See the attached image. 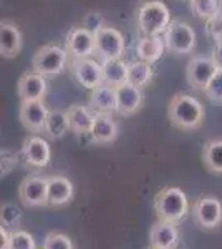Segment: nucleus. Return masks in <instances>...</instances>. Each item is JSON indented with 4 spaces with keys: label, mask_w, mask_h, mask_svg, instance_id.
<instances>
[{
    "label": "nucleus",
    "mask_w": 222,
    "mask_h": 249,
    "mask_svg": "<svg viewBox=\"0 0 222 249\" xmlns=\"http://www.w3.org/2000/svg\"><path fill=\"white\" fill-rule=\"evenodd\" d=\"M168 118L177 130L192 131L204 124L205 108L196 96L188 93H176L169 100Z\"/></svg>",
    "instance_id": "nucleus-1"
},
{
    "label": "nucleus",
    "mask_w": 222,
    "mask_h": 249,
    "mask_svg": "<svg viewBox=\"0 0 222 249\" xmlns=\"http://www.w3.org/2000/svg\"><path fill=\"white\" fill-rule=\"evenodd\" d=\"M171 22V10L159 0H146L136 10V25L144 37L163 35Z\"/></svg>",
    "instance_id": "nucleus-2"
},
{
    "label": "nucleus",
    "mask_w": 222,
    "mask_h": 249,
    "mask_svg": "<svg viewBox=\"0 0 222 249\" xmlns=\"http://www.w3.org/2000/svg\"><path fill=\"white\" fill-rule=\"evenodd\" d=\"M154 211L157 219L179 224L189 214V199L181 188H163L154 198Z\"/></svg>",
    "instance_id": "nucleus-3"
},
{
    "label": "nucleus",
    "mask_w": 222,
    "mask_h": 249,
    "mask_svg": "<svg viewBox=\"0 0 222 249\" xmlns=\"http://www.w3.org/2000/svg\"><path fill=\"white\" fill-rule=\"evenodd\" d=\"M67 48L55 45V43H47L42 48H38L37 53L32 58V67L35 71L45 75V77H56L60 75L68 65Z\"/></svg>",
    "instance_id": "nucleus-4"
},
{
    "label": "nucleus",
    "mask_w": 222,
    "mask_h": 249,
    "mask_svg": "<svg viewBox=\"0 0 222 249\" xmlns=\"http://www.w3.org/2000/svg\"><path fill=\"white\" fill-rule=\"evenodd\" d=\"M168 52L174 55H191L197 47V35L194 29L184 20H172L163 34Z\"/></svg>",
    "instance_id": "nucleus-5"
},
{
    "label": "nucleus",
    "mask_w": 222,
    "mask_h": 249,
    "mask_svg": "<svg viewBox=\"0 0 222 249\" xmlns=\"http://www.w3.org/2000/svg\"><path fill=\"white\" fill-rule=\"evenodd\" d=\"M191 216L203 230H217L222 224V201L212 195L199 196L191 206Z\"/></svg>",
    "instance_id": "nucleus-6"
},
{
    "label": "nucleus",
    "mask_w": 222,
    "mask_h": 249,
    "mask_svg": "<svg viewBox=\"0 0 222 249\" xmlns=\"http://www.w3.org/2000/svg\"><path fill=\"white\" fill-rule=\"evenodd\" d=\"M18 198L27 208L48 206V178L28 175L18 186Z\"/></svg>",
    "instance_id": "nucleus-7"
},
{
    "label": "nucleus",
    "mask_w": 222,
    "mask_h": 249,
    "mask_svg": "<svg viewBox=\"0 0 222 249\" xmlns=\"http://www.w3.org/2000/svg\"><path fill=\"white\" fill-rule=\"evenodd\" d=\"M95 38H96V55L102 60L123 58L124 50H126V43H124L123 34L118 29L106 25L95 35Z\"/></svg>",
    "instance_id": "nucleus-8"
},
{
    "label": "nucleus",
    "mask_w": 222,
    "mask_h": 249,
    "mask_svg": "<svg viewBox=\"0 0 222 249\" xmlns=\"http://www.w3.org/2000/svg\"><path fill=\"white\" fill-rule=\"evenodd\" d=\"M65 48L71 60L91 58L96 53V38L83 27H71L65 38Z\"/></svg>",
    "instance_id": "nucleus-9"
},
{
    "label": "nucleus",
    "mask_w": 222,
    "mask_h": 249,
    "mask_svg": "<svg viewBox=\"0 0 222 249\" xmlns=\"http://www.w3.org/2000/svg\"><path fill=\"white\" fill-rule=\"evenodd\" d=\"M71 73L80 87L86 90H95L100 85H103V71L102 62H96L93 58H80L71 60Z\"/></svg>",
    "instance_id": "nucleus-10"
},
{
    "label": "nucleus",
    "mask_w": 222,
    "mask_h": 249,
    "mask_svg": "<svg viewBox=\"0 0 222 249\" xmlns=\"http://www.w3.org/2000/svg\"><path fill=\"white\" fill-rule=\"evenodd\" d=\"M217 70L219 68L214 63L212 57H192L186 68V78L194 90L204 91Z\"/></svg>",
    "instance_id": "nucleus-11"
},
{
    "label": "nucleus",
    "mask_w": 222,
    "mask_h": 249,
    "mask_svg": "<svg viewBox=\"0 0 222 249\" xmlns=\"http://www.w3.org/2000/svg\"><path fill=\"white\" fill-rule=\"evenodd\" d=\"M48 91L47 77L38 71H27L17 83V93L20 102H40Z\"/></svg>",
    "instance_id": "nucleus-12"
},
{
    "label": "nucleus",
    "mask_w": 222,
    "mask_h": 249,
    "mask_svg": "<svg viewBox=\"0 0 222 249\" xmlns=\"http://www.w3.org/2000/svg\"><path fill=\"white\" fill-rule=\"evenodd\" d=\"M22 158L25 160V163L28 166L32 168H45L48 166L50 163V158H51V150H50V144L45 138L42 136H28L23 143V148H22Z\"/></svg>",
    "instance_id": "nucleus-13"
},
{
    "label": "nucleus",
    "mask_w": 222,
    "mask_h": 249,
    "mask_svg": "<svg viewBox=\"0 0 222 249\" xmlns=\"http://www.w3.org/2000/svg\"><path fill=\"white\" fill-rule=\"evenodd\" d=\"M48 113H50V110L43 103V100H40V102H22L18 110V118L28 131L40 133V131L45 130Z\"/></svg>",
    "instance_id": "nucleus-14"
},
{
    "label": "nucleus",
    "mask_w": 222,
    "mask_h": 249,
    "mask_svg": "<svg viewBox=\"0 0 222 249\" xmlns=\"http://www.w3.org/2000/svg\"><path fill=\"white\" fill-rule=\"evenodd\" d=\"M179 244L177 224L157 219L149 230V246L156 249H176Z\"/></svg>",
    "instance_id": "nucleus-15"
},
{
    "label": "nucleus",
    "mask_w": 222,
    "mask_h": 249,
    "mask_svg": "<svg viewBox=\"0 0 222 249\" xmlns=\"http://www.w3.org/2000/svg\"><path fill=\"white\" fill-rule=\"evenodd\" d=\"M116 96H118V113L120 116H131L143 107L144 93L143 88L133 85L126 82L116 88Z\"/></svg>",
    "instance_id": "nucleus-16"
},
{
    "label": "nucleus",
    "mask_w": 222,
    "mask_h": 249,
    "mask_svg": "<svg viewBox=\"0 0 222 249\" xmlns=\"http://www.w3.org/2000/svg\"><path fill=\"white\" fill-rule=\"evenodd\" d=\"M23 35L14 22H0V53L3 58H15L22 52Z\"/></svg>",
    "instance_id": "nucleus-17"
},
{
    "label": "nucleus",
    "mask_w": 222,
    "mask_h": 249,
    "mask_svg": "<svg viewBox=\"0 0 222 249\" xmlns=\"http://www.w3.org/2000/svg\"><path fill=\"white\" fill-rule=\"evenodd\" d=\"M75 186L67 176H48V206H65L73 199Z\"/></svg>",
    "instance_id": "nucleus-18"
},
{
    "label": "nucleus",
    "mask_w": 222,
    "mask_h": 249,
    "mask_svg": "<svg viewBox=\"0 0 222 249\" xmlns=\"http://www.w3.org/2000/svg\"><path fill=\"white\" fill-rule=\"evenodd\" d=\"M88 107L95 113H106L113 115L118 111V96H116V88L108 85H100L98 88L91 90L90 98H88Z\"/></svg>",
    "instance_id": "nucleus-19"
},
{
    "label": "nucleus",
    "mask_w": 222,
    "mask_h": 249,
    "mask_svg": "<svg viewBox=\"0 0 222 249\" xmlns=\"http://www.w3.org/2000/svg\"><path fill=\"white\" fill-rule=\"evenodd\" d=\"M120 126L116 123V120H113L111 115L106 113H96L95 122H93L90 138L95 143L100 144H110L118 138Z\"/></svg>",
    "instance_id": "nucleus-20"
},
{
    "label": "nucleus",
    "mask_w": 222,
    "mask_h": 249,
    "mask_svg": "<svg viewBox=\"0 0 222 249\" xmlns=\"http://www.w3.org/2000/svg\"><path fill=\"white\" fill-rule=\"evenodd\" d=\"M166 52V43H164V38L161 35H156V37H144L143 35L136 43V57H138V60L148 62L151 65L159 62Z\"/></svg>",
    "instance_id": "nucleus-21"
},
{
    "label": "nucleus",
    "mask_w": 222,
    "mask_h": 249,
    "mask_svg": "<svg viewBox=\"0 0 222 249\" xmlns=\"http://www.w3.org/2000/svg\"><path fill=\"white\" fill-rule=\"evenodd\" d=\"M68 120H70L71 131H75L76 135H90L93 122H95V111L90 107L85 105H71L67 110Z\"/></svg>",
    "instance_id": "nucleus-22"
},
{
    "label": "nucleus",
    "mask_w": 222,
    "mask_h": 249,
    "mask_svg": "<svg viewBox=\"0 0 222 249\" xmlns=\"http://www.w3.org/2000/svg\"><path fill=\"white\" fill-rule=\"evenodd\" d=\"M103 85L118 88L128 82V63L123 58L102 60Z\"/></svg>",
    "instance_id": "nucleus-23"
},
{
    "label": "nucleus",
    "mask_w": 222,
    "mask_h": 249,
    "mask_svg": "<svg viewBox=\"0 0 222 249\" xmlns=\"http://www.w3.org/2000/svg\"><path fill=\"white\" fill-rule=\"evenodd\" d=\"M68 131H71L70 120H68L67 111L63 110H50V113L47 116L45 123V133L50 140H60L63 138Z\"/></svg>",
    "instance_id": "nucleus-24"
},
{
    "label": "nucleus",
    "mask_w": 222,
    "mask_h": 249,
    "mask_svg": "<svg viewBox=\"0 0 222 249\" xmlns=\"http://www.w3.org/2000/svg\"><path fill=\"white\" fill-rule=\"evenodd\" d=\"M203 163L212 175H222V140H209L203 148Z\"/></svg>",
    "instance_id": "nucleus-25"
},
{
    "label": "nucleus",
    "mask_w": 222,
    "mask_h": 249,
    "mask_svg": "<svg viewBox=\"0 0 222 249\" xmlns=\"http://www.w3.org/2000/svg\"><path fill=\"white\" fill-rule=\"evenodd\" d=\"M153 77H154V70L151 63L143 62V60L128 63V82L133 85L144 88L153 82Z\"/></svg>",
    "instance_id": "nucleus-26"
},
{
    "label": "nucleus",
    "mask_w": 222,
    "mask_h": 249,
    "mask_svg": "<svg viewBox=\"0 0 222 249\" xmlns=\"http://www.w3.org/2000/svg\"><path fill=\"white\" fill-rule=\"evenodd\" d=\"M191 12L201 20H209L221 14V0H189Z\"/></svg>",
    "instance_id": "nucleus-27"
},
{
    "label": "nucleus",
    "mask_w": 222,
    "mask_h": 249,
    "mask_svg": "<svg viewBox=\"0 0 222 249\" xmlns=\"http://www.w3.org/2000/svg\"><path fill=\"white\" fill-rule=\"evenodd\" d=\"M22 210L14 203L2 204V211H0V219H2V226H5L10 232L20 230V223H22Z\"/></svg>",
    "instance_id": "nucleus-28"
},
{
    "label": "nucleus",
    "mask_w": 222,
    "mask_h": 249,
    "mask_svg": "<svg viewBox=\"0 0 222 249\" xmlns=\"http://www.w3.org/2000/svg\"><path fill=\"white\" fill-rule=\"evenodd\" d=\"M43 249H75V243L65 232L51 231L43 239Z\"/></svg>",
    "instance_id": "nucleus-29"
},
{
    "label": "nucleus",
    "mask_w": 222,
    "mask_h": 249,
    "mask_svg": "<svg viewBox=\"0 0 222 249\" xmlns=\"http://www.w3.org/2000/svg\"><path fill=\"white\" fill-rule=\"evenodd\" d=\"M10 249H37L34 236L25 230L10 232Z\"/></svg>",
    "instance_id": "nucleus-30"
},
{
    "label": "nucleus",
    "mask_w": 222,
    "mask_h": 249,
    "mask_svg": "<svg viewBox=\"0 0 222 249\" xmlns=\"http://www.w3.org/2000/svg\"><path fill=\"white\" fill-rule=\"evenodd\" d=\"M205 96L212 102L222 103V70H217L204 90Z\"/></svg>",
    "instance_id": "nucleus-31"
},
{
    "label": "nucleus",
    "mask_w": 222,
    "mask_h": 249,
    "mask_svg": "<svg viewBox=\"0 0 222 249\" xmlns=\"http://www.w3.org/2000/svg\"><path fill=\"white\" fill-rule=\"evenodd\" d=\"M103 27H106V23H104V17L100 12H88L83 17V29L91 32L93 35L98 34Z\"/></svg>",
    "instance_id": "nucleus-32"
},
{
    "label": "nucleus",
    "mask_w": 222,
    "mask_h": 249,
    "mask_svg": "<svg viewBox=\"0 0 222 249\" xmlns=\"http://www.w3.org/2000/svg\"><path fill=\"white\" fill-rule=\"evenodd\" d=\"M205 32L216 43H222V12L205 20Z\"/></svg>",
    "instance_id": "nucleus-33"
},
{
    "label": "nucleus",
    "mask_w": 222,
    "mask_h": 249,
    "mask_svg": "<svg viewBox=\"0 0 222 249\" xmlns=\"http://www.w3.org/2000/svg\"><path fill=\"white\" fill-rule=\"evenodd\" d=\"M17 156H15L12 151H2V176L9 175V173L14 170L15 164H17Z\"/></svg>",
    "instance_id": "nucleus-34"
},
{
    "label": "nucleus",
    "mask_w": 222,
    "mask_h": 249,
    "mask_svg": "<svg viewBox=\"0 0 222 249\" xmlns=\"http://www.w3.org/2000/svg\"><path fill=\"white\" fill-rule=\"evenodd\" d=\"M0 249H10V231L5 226L0 228Z\"/></svg>",
    "instance_id": "nucleus-35"
},
{
    "label": "nucleus",
    "mask_w": 222,
    "mask_h": 249,
    "mask_svg": "<svg viewBox=\"0 0 222 249\" xmlns=\"http://www.w3.org/2000/svg\"><path fill=\"white\" fill-rule=\"evenodd\" d=\"M211 57L214 60V63L217 65V68L222 70V43H216V47H214Z\"/></svg>",
    "instance_id": "nucleus-36"
},
{
    "label": "nucleus",
    "mask_w": 222,
    "mask_h": 249,
    "mask_svg": "<svg viewBox=\"0 0 222 249\" xmlns=\"http://www.w3.org/2000/svg\"><path fill=\"white\" fill-rule=\"evenodd\" d=\"M149 249H156V248H151V246H149Z\"/></svg>",
    "instance_id": "nucleus-37"
},
{
    "label": "nucleus",
    "mask_w": 222,
    "mask_h": 249,
    "mask_svg": "<svg viewBox=\"0 0 222 249\" xmlns=\"http://www.w3.org/2000/svg\"><path fill=\"white\" fill-rule=\"evenodd\" d=\"M42 249H43V248H42Z\"/></svg>",
    "instance_id": "nucleus-38"
}]
</instances>
